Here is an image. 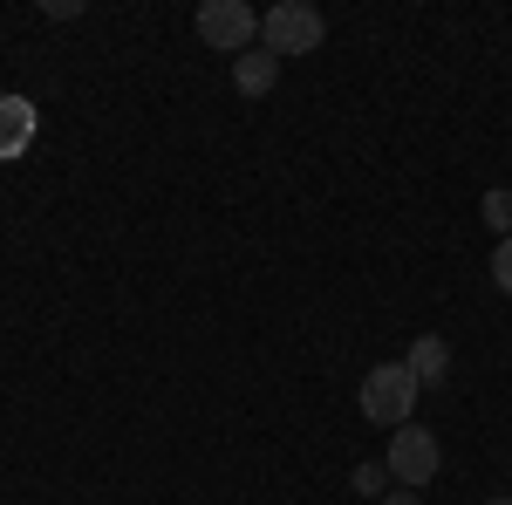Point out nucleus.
<instances>
[{
	"instance_id": "7ed1b4c3",
	"label": "nucleus",
	"mask_w": 512,
	"mask_h": 505,
	"mask_svg": "<svg viewBox=\"0 0 512 505\" xmlns=\"http://www.w3.org/2000/svg\"><path fill=\"white\" fill-rule=\"evenodd\" d=\"M192 28H198V41L219 48V55H246V48H260V14H253L246 0H205Z\"/></svg>"
},
{
	"instance_id": "f03ea898",
	"label": "nucleus",
	"mask_w": 512,
	"mask_h": 505,
	"mask_svg": "<svg viewBox=\"0 0 512 505\" xmlns=\"http://www.w3.org/2000/svg\"><path fill=\"white\" fill-rule=\"evenodd\" d=\"M321 41H328V21H321V7H308V0H280V7H267L260 14V48L267 55H315Z\"/></svg>"
},
{
	"instance_id": "0eeeda50",
	"label": "nucleus",
	"mask_w": 512,
	"mask_h": 505,
	"mask_svg": "<svg viewBox=\"0 0 512 505\" xmlns=\"http://www.w3.org/2000/svg\"><path fill=\"white\" fill-rule=\"evenodd\" d=\"M28 137H35V110L14 103V96H0V151H21Z\"/></svg>"
},
{
	"instance_id": "6e6552de",
	"label": "nucleus",
	"mask_w": 512,
	"mask_h": 505,
	"mask_svg": "<svg viewBox=\"0 0 512 505\" xmlns=\"http://www.w3.org/2000/svg\"><path fill=\"white\" fill-rule=\"evenodd\" d=\"M478 219H485V226H492L499 239H512V192H506V185H499V192H485V198H478Z\"/></svg>"
},
{
	"instance_id": "f8f14e48",
	"label": "nucleus",
	"mask_w": 512,
	"mask_h": 505,
	"mask_svg": "<svg viewBox=\"0 0 512 505\" xmlns=\"http://www.w3.org/2000/svg\"><path fill=\"white\" fill-rule=\"evenodd\" d=\"M485 505H512V499H485Z\"/></svg>"
},
{
	"instance_id": "423d86ee",
	"label": "nucleus",
	"mask_w": 512,
	"mask_h": 505,
	"mask_svg": "<svg viewBox=\"0 0 512 505\" xmlns=\"http://www.w3.org/2000/svg\"><path fill=\"white\" fill-rule=\"evenodd\" d=\"M274 82H280V55H267V48H246V55H233V89L239 96H274Z\"/></svg>"
},
{
	"instance_id": "9b49d317",
	"label": "nucleus",
	"mask_w": 512,
	"mask_h": 505,
	"mask_svg": "<svg viewBox=\"0 0 512 505\" xmlns=\"http://www.w3.org/2000/svg\"><path fill=\"white\" fill-rule=\"evenodd\" d=\"M383 505H424V499H417L410 485H396V492H383Z\"/></svg>"
},
{
	"instance_id": "f257e3e1",
	"label": "nucleus",
	"mask_w": 512,
	"mask_h": 505,
	"mask_svg": "<svg viewBox=\"0 0 512 505\" xmlns=\"http://www.w3.org/2000/svg\"><path fill=\"white\" fill-rule=\"evenodd\" d=\"M417 376L403 369V362H376L362 383H355V403H362V417L376 430H403V424H417Z\"/></svg>"
},
{
	"instance_id": "9d476101",
	"label": "nucleus",
	"mask_w": 512,
	"mask_h": 505,
	"mask_svg": "<svg viewBox=\"0 0 512 505\" xmlns=\"http://www.w3.org/2000/svg\"><path fill=\"white\" fill-rule=\"evenodd\" d=\"M492 287L512 301V239H499V253H492Z\"/></svg>"
},
{
	"instance_id": "39448f33",
	"label": "nucleus",
	"mask_w": 512,
	"mask_h": 505,
	"mask_svg": "<svg viewBox=\"0 0 512 505\" xmlns=\"http://www.w3.org/2000/svg\"><path fill=\"white\" fill-rule=\"evenodd\" d=\"M403 369L417 376V389L451 383V342H444V335H417V342L403 349Z\"/></svg>"
},
{
	"instance_id": "1a4fd4ad",
	"label": "nucleus",
	"mask_w": 512,
	"mask_h": 505,
	"mask_svg": "<svg viewBox=\"0 0 512 505\" xmlns=\"http://www.w3.org/2000/svg\"><path fill=\"white\" fill-rule=\"evenodd\" d=\"M355 492L362 499H383L390 492V465H355Z\"/></svg>"
},
{
	"instance_id": "20e7f679",
	"label": "nucleus",
	"mask_w": 512,
	"mask_h": 505,
	"mask_svg": "<svg viewBox=\"0 0 512 505\" xmlns=\"http://www.w3.org/2000/svg\"><path fill=\"white\" fill-rule=\"evenodd\" d=\"M390 485H431L437 471H444V444H437V430H424V424H403V430H390Z\"/></svg>"
}]
</instances>
